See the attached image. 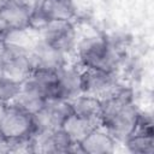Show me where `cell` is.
<instances>
[{
  "label": "cell",
  "instance_id": "16",
  "mask_svg": "<svg viewBox=\"0 0 154 154\" xmlns=\"http://www.w3.org/2000/svg\"><path fill=\"white\" fill-rule=\"evenodd\" d=\"M45 102H46V97L35 87H32L30 83L24 81L22 82L20 91L12 105L24 109L30 114H34L43 106Z\"/></svg>",
  "mask_w": 154,
  "mask_h": 154
},
{
  "label": "cell",
  "instance_id": "3",
  "mask_svg": "<svg viewBox=\"0 0 154 154\" xmlns=\"http://www.w3.org/2000/svg\"><path fill=\"white\" fill-rule=\"evenodd\" d=\"M125 85L119 81L117 72L96 69H83L82 93L94 96L100 101L118 94Z\"/></svg>",
  "mask_w": 154,
  "mask_h": 154
},
{
  "label": "cell",
  "instance_id": "15",
  "mask_svg": "<svg viewBox=\"0 0 154 154\" xmlns=\"http://www.w3.org/2000/svg\"><path fill=\"white\" fill-rule=\"evenodd\" d=\"M99 125H100L99 120L79 117L71 112L61 124L60 129L67 135V137L71 140L72 143L78 144L91 130H94Z\"/></svg>",
  "mask_w": 154,
  "mask_h": 154
},
{
  "label": "cell",
  "instance_id": "10",
  "mask_svg": "<svg viewBox=\"0 0 154 154\" xmlns=\"http://www.w3.org/2000/svg\"><path fill=\"white\" fill-rule=\"evenodd\" d=\"M82 72L83 67L77 63L67 61L55 71L57 97L71 100L82 94Z\"/></svg>",
  "mask_w": 154,
  "mask_h": 154
},
{
  "label": "cell",
  "instance_id": "17",
  "mask_svg": "<svg viewBox=\"0 0 154 154\" xmlns=\"http://www.w3.org/2000/svg\"><path fill=\"white\" fill-rule=\"evenodd\" d=\"M71 112L79 117H84L88 119H95L100 122V112H101V101L94 96L87 94H79L73 99L69 100Z\"/></svg>",
  "mask_w": 154,
  "mask_h": 154
},
{
  "label": "cell",
  "instance_id": "18",
  "mask_svg": "<svg viewBox=\"0 0 154 154\" xmlns=\"http://www.w3.org/2000/svg\"><path fill=\"white\" fill-rule=\"evenodd\" d=\"M22 88V82L6 76H0V103L12 105Z\"/></svg>",
  "mask_w": 154,
  "mask_h": 154
},
{
  "label": "cell",
  "instance_id": "1",
  "mask_svg": "<svg viewBox=\"0 0 154 154\" xmlns=\"http://www.w3.org/2000/svg\"><path fill=\"white\" fill-rule=\"evenodd\" d=\"M141 111L132 99V93L124 87L118 94L101 101L100 125L118 142H124L137 128Z\"/></svg>",
  "mask_w": 154,
  "mask_h": 154
},
{
  "label": "cell",
  "instance_id": "4",
  "mask_svg": "<svg viewBox=\"0 0 154 154\" xmlns=\"http://www.w3.org/2000/svg\"><path fill=\"white\" fill-rule=\"evenodd\" d=\"M35 132L32 114L24 109L8 105L0 119V136L7 142L29 138Z\"/></svg>",
  "mask_w": 154,
  "mask_h": 154
},
{
  "label": "cell",
  "instance_id": "8",
  "mask_svg": "<svg viewBox=\"0 0 154 154\" xmlns=\"http://www.w3.org/2000/svg\"><path fill=\"white\" fill-rule=\"evenodd\" d=\"M70 113L71 108L67 100L57 97L46 100L43 106L32 114L35 131L59 129Z\"/></svg>",
  "mask_w": 154,
  "mask_h": 154
},
{
  "label": "cell",
  "instance_id": "12",
  "mask_svg": "<svg viewBox=\"0 0 154 154\" xmlns=\"http://www.w3.org/2000/svg\"><path fill=\"white\" fill-rule=\"evenodd\" d=\"M4 54H5L4 76L10 77L18 82L25 81L34 70L30 51L14 48V47H6Z\"/></svg>",
  "mask_w": 154,
  "mask_h": 154
},
{
  "label": "cell",
  "instance_id": "19",
  "mask_svg": "<svg viewBox=\"0 0 154 154\" xmlns=\"http://www.w3.org/2000/svg\"><path fill=\"white\" fill-rule=\"evenodd\" d=\"M2 34L4 32H0V54H2L6 49V45H5V41H4V37H2Z\"/></svg>",
  "mask_w": 154,
  "mask_h": 154
},
{
  "label": "cell",
  "instance_id": "11",
  "mask_svg": "<svg viewBox=\"0 0 154 154\" xmlns=\"http://www.w3.org/2000/svg\"><path fill=\"white\" fill-rule=\"evenodd\" d=\"M30 54L34 69L46 70L51 72H55L69 61V57L65 53L49 45L41 37L32 46Z\"/></svg>",
  "mask_w": 154,
  "mask_h": 154
},
{
  "label": "cell",
  "instance_id": "6",
  "mask_svg": "<svg viewBox=\"0 0 154 154\" xmlns=\"http://www.w3.org/2000/svg\"><path fill=\"white\" fill-rule=\"evenodd\" d=\"M32 4L31 28L38 30L49 20H73L76 6L72 0H42Z\"/></svg>",
  "mask_w": 154,
  "mask_h": 154
},
{
  "label": "cell",
  "instance_id": "20",
  "mask_svg": "<svg viewBox=\"0 0 154 154\" xmlns=\"http://www.w3.org/2000/svg\"><path fill=\"white\" fill-rule=\"evenodd\" d=\"M6 107H7V105L0 103V119H1V118H2V116H4V113H5V109H6Z\"/></svg>",
  "mask_w": 154,
  "mask_h": 154
},
{
  "label": "cell",
  "instance_id": "5",
  "mask_svg": "<svg viewBox=\"0 0 154 154\" xmlns=\"http://www.w3.org/2000/svg\"><path fill=\"white\" fill-rule=\"evenodd\" d=\"M37 31L42 40L54 46L67 57L75 53L78 37L73 20H49Z\"/></svg>",
  "mask_w": 154,
  "mask_h": 154
},
{
  "label": "cell",
  "instance_id": "14",
  "mask_svg": "<svg viewBox=\"0 0 154 154\" xmlns=\"http://www.w3.org/2000/svg\"><path fill=\"white\" fill-rule=\"evenodd\" d=\"M118 143L103 126L99 125L78 143V148L83 154H111L116 152Z\"/></svg>",
  "mask_w": 154,
  "mask_h": 154
},
{
  "label": "cell",
  "instance_id": "2",
  "mask_svg": "<svg viewBox=\"0 0 154 154\" xmlns=\"http://www.w3.org/2000/svg\"><path fill=\"white\" fill-rule=\"evenodd\" d=\"M75 54L77 64L83 69H96L117 72L120 64L118 48L103 36L93 35L77 41Z\"/></svg>",
  "mask_w": 154,
  "mask_h": 154
},
{
  "label": "cell",
  "instance_id": "13",
  "mask_svg": "<svg viewBox=\"0 0 154 154\" xmlns=\"http://www.w3.org/2000/svg\"><path fill=\"white\" fill-rule=\"evenodd\" d=\"M128 150L134 154L154 153V132L153 122L149 116L141 112L136 130L123 142Z\"/></svg>",
  "mask_w": 154,
  "mask_h": 154
},
{
  "label": "cell",
  "instance_id": "7",
  "mask_svg": "<svg viewBox=\"0 0 154 154\" xmlns=\"http://www.w3.org/2000/svg\"><path fill=\"white\" fill-rule=\"evenodd\" d=\"M76 152L81 153L78 144L72 143L60 128L55 130L35 131L31 136V153L58 154Z\"/></svg>",
  "mask_w": 154,
  "mask_h": 154
},
{
  "label": "cell",
  "instance_id": "9",
  "mask_svg": "<svg viewBox=\"0 0 154 154\" xmlns=\"http://www.w3.org/2000/svg\"><path fill=\"white\" fill-rule=\"evenodd\" d=\"M31 1H0V25L4 31L31 28Z\"/></svg>",
  "mask_w": 154,
  "mask_h": 154
},
{
  "label": "cell",
  "instance_id": "21",
  "mask_svg": "<svg viewBox=\"0 0 154 154\" xmlns=\"http://www.w3.org/2000/svg\"><path fill=\"white\" fill-rule=\"evenodd\" d=\"M1 1H20V2H24V1H31V0H1Z\"/></svg>",
  "mask_w": 154,
  "mask_h": 154
},
{
  "label": "cell",
  "instance_id": "22",
  "mask_svg": "<svg viewBox=\"0 0 154 154\" xmlns=\"http://www.w3.org/2000/svg\"><path fill=\"white\" fill-rule=\"evenodd\" d=\"M0 1H1V0H0Z\"/></svg>",
  "mask_w": 154,
  "mask_h": 154
}]
</instances>
